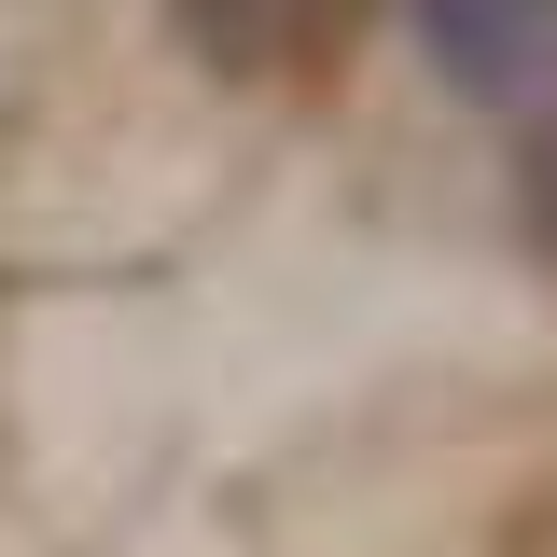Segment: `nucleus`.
I'll use <instances>...</instances> for the list:
<instances>
[{
	"label": "nucleus",
	"instance_id": "nucleus-3",
	"mask_svg": "<svg viewBox=\"0 0 557 557\" xmlns=\"http://www.w3.org/2000/svg\"><path fill=\"white\" fill-rule=\"evenodd\" d=\"M516 237L557 265V112H530V126H516Z\"/></svg>",
	"mask_w": 557,
	"mask_h": 557
},
{
	"label": "nucleus",
	"instance_id": "nucleus-1",
	"mask_svg": "<svg viewBox=\"0 0 557 557\" xmlns=\"http://www.w3.org/2000/svg\"><path fill=\"white\" fill-rule=\"evenodd\" d=\"M405 57L432 98L530 126V112H557V0H405Z\"/></svg>",
	"mask_w": 557,
	"mask_h": 557
},
{
	"label": "nucleus",
	"instance_id": "nucleus-2",
	"mask_svg": "<svg viewBox=\"0 0 557 557\" xmlns=\"http://www.w3.org/2000/svg\"><path fill=\"white\" fill-rule=\"evenodd\" d=\"M182 28H196L209 70H278L307 28H321V0H182Z\"/></svg>",
	"mask_w": 557,
	"mask_h": 557
}]
</instances>
